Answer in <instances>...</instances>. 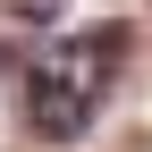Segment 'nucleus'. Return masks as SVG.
<instances>
[{
	"label": "nucleus",
	"mask_w": 152,
	"mask_h": 152,
	"mask_svg": "<svg viewBox=\"0 0 152 152\" xmlns=\"http://www.w3.org/2000/svg\"><path fill=\"white\" fill-rule=\"evenodd\" d=\"M127 42H135L127 26H85V34H68V42L34 51L26 85H17V110H26V127H34L42 144H76V135L93 127V110L110 102V85H118Z\"/></svg>",
	"instance_id": "obj_1"
}]
</instances>
